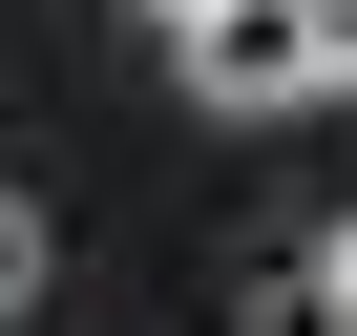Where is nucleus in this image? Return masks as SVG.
Here are the masks:
<instances>
[{"mask_svg": "<svg viewBox=\"0 0 357 336\" xmlns=\"http://www.w3.org/2000/svg\"><path fill=\"white\" fill-rule=\"evenodd\" d=\"M315 336H357V211L315 231Z\"/></svg>", "mask_w": 357, "mask_h": 336, "instance_id": "nucleus-3", "label": "nucleus"}, {"mask_svg": "<svg viewBox=\"0 0 357 336\" xmlns=\"http://www.w3.org/2000/svg\"><path fill=\"white\" fill-rule=\"evenodd\" d=\"M43 294V190H0V315Z\"/></svg>", "mask_w": 357, "mask_h": 336, "instance_id": "nucleus-2", "label": "nucleus"}, {"mask_svg": "<svg viewBox=\"0 0 357 336\" xmlns=\"http://www.w3.org/2000/svg\"><path fill=\"white\" fill-rule=\"evenodd\" d=\"M147 22H168V43H190V22H211V0H147Z\"/></svg>", "mask_w": 357, "mask_h": 336, "instance_id": "nucleus-4", "label": "nucleus"}, {"mask_svg": "<svg viewBox=\"0 0 357 336\" xmlns=\"http://www.w3.org/2000/svg\"><path fill=\"white\" fill-rule=\"evenodd\" d=\"M190 84L211 105H336L315 43H294V0H211V22H190Z\"/></svg>", "mask_w": 357, "mask_h": 336, "instance_id": "nucleus-1", "label": "nucleus"}]
</instances>
